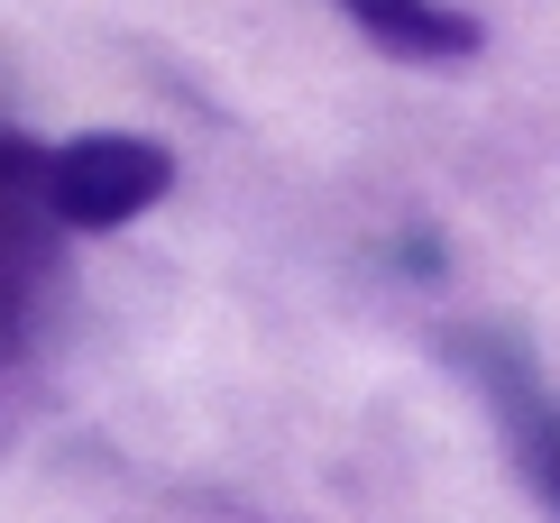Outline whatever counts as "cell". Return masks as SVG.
Masks as SVG:
<instances>
[{
    "label": "cell",
    "instance_id": "7a4b0ae2",
    "mask_svg": "<svg viewBox=\"0 0 560 523\" xmlns=\"http://www.w3.org/2000/svg\"><path fill=\"white\" fill-rule=\"evenodd\" d=\"M37 156L19 129H0V340H19L56 276V221H46V194H37Z\"/></svg>",
    "mask_w": 560,
    "mask_h": 523
},
{
    "label": "cell",
    "instance_id": "3957f363",
    "mask_svg": "<svg viewBox=\"0 0 560 523\" xmlns=\"http://www.w3.org/2000/svg\"><path fill=\"white\" fill-rule=\"evenodd\" d=\"M459 359L478 368L487 404H497L505 441H515V468H524L533 487H542V505L560 514V404L533 386V368L515 359V349H497V340H459Z\"/></svg>",
    "mask_w": 560,
    "mask_h": 523
},
{
    "label": "cell",
    "instance_id": "277c9868",
    "mask_svg": "<svg viewBox=\"0 0 560 523\" xmlns=\"http://www.w3.org/2000/svg\"><path fill=\"white\" fill-rule=\"evenodd\" d=\"M349 19H359L386 56H413V65L478 56V19L469 10H441V0H349Z\"/></svg>",
    "mask_w": 560,
    "mask_h": 523
},
{
    "label": "cell",
    "instance_id": "6da1fadb",
    "mask_svg": "<svg viewBox=\"0 0 560 523\" xmlns=\"http://www.w3.org/2000/svg\"><path fill=\"white\" fill-rule=\"evenodd\" d=\"M166 184H175V156L138 129H92L37 156V194L56 230H120L166 202Z\"/></svg>",
    "mask_w": 560,
    "mask_h": 523
}]
</instances>
